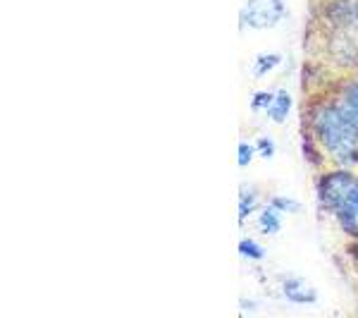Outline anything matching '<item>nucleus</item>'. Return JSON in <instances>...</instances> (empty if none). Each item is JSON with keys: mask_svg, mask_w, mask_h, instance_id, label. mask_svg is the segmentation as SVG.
<instances>
[{"mask_svg": "<svg viewBox=\"0 0 358 318\" xmlns=\"http://www.w3.org/2000/svg\"><path fill=\"white\" fill-rule=\"evenodd\" d=\"M313 132L320 146L337 160H358V127L344 106H320L313 113Z\"/></svg>", "mask_w": 358, "mask_h": 318, "instance_id": "1", "label": "nucleus"}, {"mask_svg": "<svg viewBox=\"0 0 358 318\" xmlns=\"http://www.w3.org/2000/svg\"><path fill=\"white\" fill-rule=\"evenodd\" d=\"M282 17H285L282 0H248L241 10V25L251 29H270L280 25Z\"/></svg>", "mask_w": 358, "mask_h": 318, "instance_id": "2", "label": "nucleus"}, {"mask_svg": "<svg viewBox=\"0 0 358 318\" xmlns=\"http://www.w3.org/2000/svg\"><path fill=\"white\" fill-rule=\"evenodd\" d=\"M358 187V177L351 172H330L320 180V201L325 208L334 211L342 201Z\"/></svg>", "mask_w": 358, "mask_h": 318, "instance_id": "3", "label": "nucleus"}, {"mask_svg": "<svg viewBox=\"0 0 358 318\" xmlns=\"http://www.w3.org/2000/svg\"><path fill=\"white\" fill-rule=\"evenodd\" d=\"M332 213L337 216L339 225H342L346 233L358 237V187L349 196H346V199L337 208H334Z\"/></svg>", "mask_w": 358, "mask_h": 318, "instance_id": "4", "label": "nucleus"}, {"mask_svg": "<svg viewBox=\"0 0 358 318\" xmlns=\"http://www.w3.org/2000/svg\"><path fill=\"white\" fill-rule=\"evenodd\" d=\"M285 297L289 299V302H296V304H313L317 299L315 290H310L308 285H306L303 280H299V277H289V280H285Z\"/></svg>", "mask_w": 358, "mask_h": 318, "instance_id": "5", "label": "nucleus"}, {"mask_svg": "<svg viewBox=\"0 0 358 318\" xmlns=\"http://www.w3.org/2000/svg\"><path fill=\"white\" fill-rule=\"evenodd\" d=\"M289 111H292V96L287 94L285 89L277 91V94L273 96V101H270V106H268L270 120H275V123H285Z\"/></svg>", "mask_w": 358, "mask_h": 318, "instance_id": "6", "label": "nucleus"}, {"mask_svg": "<svg viewBox=\"0 0 358 318\" xmlns=\"http://www.w3.org/2000/svg\"><path fill=\"white\" fill-rule=\"evenodd\" d=\"M344 111L358 127V82H354L344 91Z\"/></svg>", "mask_w": 358, "mask_h": 318, "instance_id": "7", "label": "nucleus"}, {"mask_svg": "<svg viewBox=\"0 0 358 318\" xmlns=\"http://www.w3.org/2000/svg\"><path fill=\"white\" fill-rule=\"evenodd\" d=\"M261 230L263 233H268V235H273V233H277V230L282 228V223H280V211L277 208H265V211L261 213Z\"/></svg>", "mask_w": 358, "mask_h": 318, "instance_id": "8", "label": "nucleus"}, {"mask_svg": "<svg viewBox=\"0 0 358 318\" xmlns=\"http://www.w3.org/2000/svg\"><path fill=\"white\" fill-rule=\"evenodd\" d=\"M256 204H258V194L248 187L241 189V194H239V221H244L248 213L256 208Z\"/></svg>", "mask_w": 358, "mask_h": 318, "instance_id": "9", "label": "nucleus"}, {"mask_svg": "<svg viewBox=\"0 0 358 318\" xmlns=\"http://www.w3.org/2000/svg\"><path fill=\"white\" fill-rule=\"evenodd\" d=\"M277 62H280V55H275V53L258 55L256 62H253V77H263L265 72H270L273 67H277Z\"/></svg>", "mask_w": 358, "mask_h": 318, "instance_id": "10", "label": "nucleus"}, {"mask_svg": "<svg viewBox=\"0 0 358 318\" xmlns=\"http://www.w3.org/2000/svg\"><path fill=\"white\" fill-rule=\"evenodd\" d=\"M239 254H241V256H246V258H251V261L263 258V249L253 240H241L239 242Z\"/></svg>", "mask_w": 358, "mask_h": 318, "instance_id": "11", "label": "nucleus"}, {"mask_svg": "<svg viewBox=\"0 0 358 318\" xmlns=\"http://www.w3.org/2000/svg\"><path fill=\"white\" fill-rule=\"evenodd\" d=\"M253 158V146L246 141H241L239 146H236V163H239L241 167H246L248 163H251Z\"/></svg>", "mask_w": 358, "mask_h": 318, "instance_id": "12", "label": "nucleus"}, {"mask_svg": "<svg viewBox=\"0 0 358 318\" xmlns=\"http://www.w3.org/2000/svg\"><path fill=\"white\" fill-rule=\"evenodd\" d=\"M270 206L277 208V211H299V204L292 199H285V196H275L273 201H270Z\"/></svg>", "mask_w": 358, "mask_h": 318, "instance_id": "13", "label": "nucleus"}, {"mask_svg": "<svg viewBox=\"0 0 358 318\" xmlns=\"http://www.w3.org/2000/svg\"><path fill=\"white\" fill-rule=\"evenodd\" d=\"M270 101H273V96L265 94V91H261V94H253L251 108H253V111H261V108H268L270 106Z\"/></svg>", "mask_w": 358, "mask_h": 318, "instance_id": "14", "label": "nucleus"}, {"mask_svg": "<svg viewBox=\"0 0 358 318\" xmlns=\"http://www.w3.org/2000/svg\"><path fill=\"white\" fill-rule=\"evenodd\" d=\"M256 146H258V151H261V153L265 155V158H270V155L275 153L273 141H270L268 137H261V139H258V141H256Z\"/></svg>", "mask_w": 358, "mask_h": 318, "instance_id": "15", "label": "nucleus"}]
</instances>
